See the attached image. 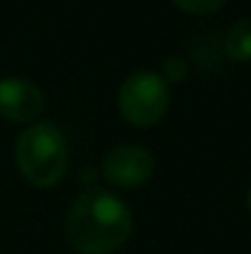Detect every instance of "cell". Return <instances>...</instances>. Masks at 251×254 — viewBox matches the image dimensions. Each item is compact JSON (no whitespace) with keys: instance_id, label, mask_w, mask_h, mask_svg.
I'll list each match as a JSON object with an SVG mask.
<instances>
[{"instance_id":"6","label":"cell","mask_w":251,"mask_h":254,"mask_svg":"<svg viewBox=\"0 0 251 254\" xmlns=\"http://www.w3.org/2000/svg\"><path fill=\"white\" fill-rule=\"evenodd\" d=\"M224 52L234 62H251V17L234 22L224 37Z\"/></svg>"},{"instance_id":"5","label":"cell","mask_w":251,"mask_h":254,"mask_svg":"<svg viewBox=\"0 0 251 254\" xmlns=\"http://www.w3.org/2000/svg\"><path fill=\"white\" fill-rule=\"evenodd\" d=\"M42 111V91L40 86L25 77H5L0 79V116L15 124L35 121Z\"/></svg>"},{"instance_id":"9","label":"cell","mask_w":251,"mask_h":254,"mask_svg":"<svg viewBox=\"0 0 251 254\" xmlns=\"http://www.w3.org/2000/svg\"><path fill=\"white\" fill-rule=\"evenodd\" d=\"M247 205H249V212H251V190H249V195H247Z\"/></svg>"},{"instance_id":"1","label":"cell","mask_w":251,"mask_h":254,"mask_svg":"<svg viewBox=\"0 0 251 254\" xmlns=\"http://www.w3.org/2000/svg\"><path fill=\"white\" fill-rule=\"evenodd\" d=\"M133 215L128 205L111 192L89 190L79 195L64 220L69 245L82 254H111L131 237Z\"/></svg>"},{"instance_id":"4","label":"cell","mask_w":251,"mask_h":254,"mask_svg":"<svg viewBox=\"0 0 251 254\" xmlns=\"http://www.w3.org/2000/svg\"><path fill=\"white\" fill-rule=\"evenodd\" d=\"M103 178L113 188H141L155 170V158L141 146H116L103 158Z\"/></svg>"},{"instance_id":"3","label":"cell","mask_w":251,"mask_h":254,"mask_svg":"<svg viewBox=\"0 0 251 254\" xmlns=\"http://www.w3.org/2000/svg\"><path fill=\"white\" fill-rule=\"evenodd\" d=\"M170 86L155 72H136L118 89V109L133 126H153L167 111Z\"/></svg>"},{"instance_id":"8","label":"cell","mask_w":251,"mask_h":254,"mask_svg":"<svg viewBox=\"0 0 251 254\" xmlns=\"http://www.w3.org/2000/svg\"><path fill=\"white\" fill-rule=\"evenodd\" d=\"M160 77L165 79L167 84H170V82H172V84L182 82V79L187 77V62H185V57H180V55L167 57L165 64H163V74H160Z\"/></svg>"},{"instance_id":"7","label":"cell","mask_w":251,"mask_h":254,"mask_svg":"<svg viewBox=\"0 0 251 254\" xmlns=\"http://www.w3.org/2000/svg\"><path fill=\"white\" fill-rule=\"evenodd\" d=\"M172 2H175V7H180L182 12H190V15H207L224 5V0H172Z\"/></svg>"},{"instance_id":"2","label":"cell","mask_w":251,"mask_h":254,"mask_svg":"<svg viewBox=\"0 0 251 254\" xmlns=\"http://www.w3.org/2000/svg\"><path fill=\"white\" fill-rule=\"evenodd\" d=\"M15 163L35 188L57 185L69 163L67 138L52 121H37L27 126L15 141Z\"/></svg>"}]
</instances>
